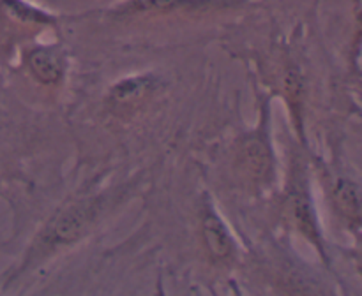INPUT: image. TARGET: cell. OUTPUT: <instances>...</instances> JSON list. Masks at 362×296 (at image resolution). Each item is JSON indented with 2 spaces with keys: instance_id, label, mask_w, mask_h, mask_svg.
<instances>
[{
  "instance_id": "cell-1",
  "label": "cell",
  "mask_w": 362,
  "mask_h": 296,
  "mask_svg": "<svg viewBox=\"0 0 362 296\" xmlns=\"http://www.w3.org/2000/svg\"><path fill=\"white\" fill-rule=\"evenodd\" d=\"M103 203V194H83L59 208L32 242L25 266H34L60 249H67L80 242L101 215Z\"/></svg>"
},
{
  "instance_id": "cell-2",
  "label": "cell",
  "mask_w": 362,
  "mask_h": 296,
  "mask_svg": "<svg viewBox=\"0 0 362 296\" xmlns=\"http://www.w3.org/2000/svg\"><path fill=\"white\" fill-rule=\"evenodd\" d=\"M290 182L286 183L285 194H283L281 214L286 226L299 233L317 249L322 259L329 264L325 240L322 235L320 221H318L317 206H315L313 194L310 189L308 173H304V166L296 162L290 168Z\"/></svg>"
},
{
  "instance_id": "cell-3",
  "label": "cell",
  "mask_w": 362,
  "mask_h": 296,
  "mask_svg": "<svg viewBox=\"0 0 362 296\" xmlns=\"http://www.w3.org/2000/svg\"><path fill=\"white\" fill-rule=\"evenodd\" d=\"M235 166L240 175L255 187H271L276 178V157L271 140V115L269 101L262 106L257 127L239 140Z\"/></svg>"
},
{
  "instance_id": "cell-4",
  "label": "cell",
  "mask_w": 362,
  "mask_h": 296,
  "mask_svg": "<svg viewBox=\"0 0 362 296\" xmlns=\"http://www.w3.org/2000/svg\"><path fill=\"white\" fill-rule=\"evenodd\" d=\"M202 236L212 259L219 263L232 259L235 254V240L221 215L216 211L211 199H205L202 210Z\"/></svg>"
},
{
  "instance_id": "cell-5",
  "label": "cell",
  "mask_w": 362,
  "mask_h": 296,
  "mask_svg": "<svg viewBox=\"0 0 362 296\" xmlns=\"http://www.w3.org/2000/svg\"><path fill=\"white\" fill-rule=\"evenodd\" d=\"M237 0H126L115 9L122 16H145V14H170L186 11L214 9L233 6Z\"/></svg>"
},
{
  "instance_id": "cell-6",
  "label": "cell",
  "mask_w": 362,
  "mask_h": 296,
  "mask_svg": "<svg viewBox=\"0 0 362 296\" xmlns=\"http://www.w3.org/2000/svg\"><path fill=\"white\" fill-rule=\"evenodd\" d=\"M158 88V80L152 74L124 78L110 88V104L119 111H127L144 104Z\"/></svg>"
},
{
  "instance_id": "cell-7",
  "label": "cell",
  "mask_w": 362,
  "mask_h": 296,
  "mask_svg": "<svg viewBox=\"0 0 362 296\" xmlns=\"http://www.w3.org/2000/svg\"><path fill=\"white\" fill-rule=\"evenodd\" d=\"M331 199L334 210L354 231L361 228V189L349 176H336L331 182Z\"/></svg>"
},
{
  "instance_id": "cell-8",
  "label": "cell",
  "mask_w": 362,
  "mask_h": 296,
  "mask_svg": "<svg viewBox=\"0 0 362 296\" xmlns=\"http://www.w3.org/2000/svg\"><path fill=\"white\" fill-rule=\"evenodd\" d=\"M27 63L35 80L42 85H57L64 78V58L48 46L30 49Z\"/></svg>"
},
{
  "instance_id": "cell-9",
  "label": "cell",
  "mask_w": 362,
  "mask_h": 296,
  "mask_svg": "<svg viewBox=\"0 0 362 296\" xmlns=\"http://www.w3.org/2000/svg\"><path fill=\"white\" fill-rule=\"evenodd\" d=\"M4 6L13 16H16L21 21H32V23H53L55 21L48 13L28 6L23 0H4Z\"/></svg>"
}]
</instances>
